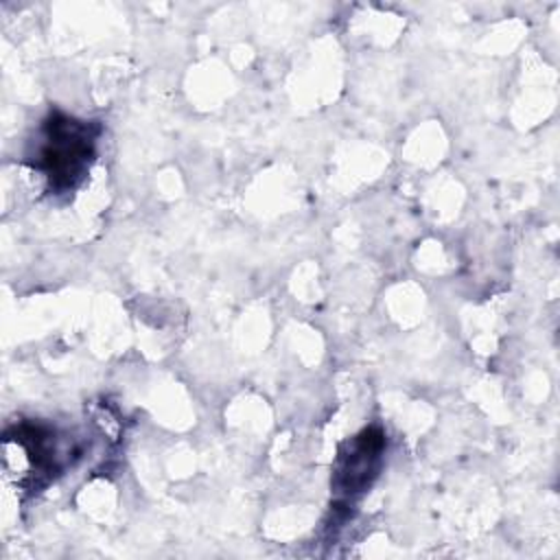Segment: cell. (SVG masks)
Segmentation results:
<instances>
[{
    "label": "cell",
    "instance_id": "1",
    "mask_svg": "<svg viewBox=\"0 0 560 560\" xmlns=\"http://www.w3.org/2000/svg\"><path fill=\"white\" fill-rule=\"evenodd\" d=\"M101 127L77 120L66 114H50L42 127V144L33 168L46 173L55 190H72L85 175L94 155V142Z\"/></svg>",
    "mask_w": 560,
    "mask_h": 560
},
{
    "label": "cell",
    "instance_id": "2",
    "mask_svg": "<svg viewBox=\"0 0 560 560\" xmlns=\"http://www.w3.org/2000/svg\"><path fill=\"white\" fill-rule=\"evenodd\" d=\"M383 446L385 438L374 427L352 438V442H348L337 457L332 488L343 497H352L357 492L368 490L372 479L378 475Z\"/></svg>",
    "mask_w": 560,
    "mask_h": 560
}]
</instances>
